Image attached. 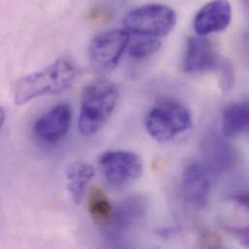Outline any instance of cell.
I'll use <instances>...</instances> for the list:
<instances>
[{
	"mask_svg": "<svg viewBox=\"0 0 249 249\" xmlns=\"http://www.w3.org/2000/svg\"><path fill=\"white\" fill-rule=\"evenodd\" d=\"M88 210L93 222L98 226L105 227L110 222L114 209L104 190L95 186L89 194Z\"/></svg>",
	"mask_w": 249,
	"mask_h": 249,
	"instance_id": "cell-15",
	"label": "cell"
},
{
	"mask_svg": "<svg viewBox=\"0 0 249 249\" xmlns=\"http://www.w3.org/2000/svg\"><path fill=\"white\" fill-rule=\"evenodd\" d=\"M99 166L106 181L114 187H124L137 180L142 174L141 157L125 150H110L104 152Z\"/></svg>",
	"mask_w": 249,
	"mask_h": 249,
	"instance_id": "cell-6",
	"label": "cell"
},
{
	"mask_svg": "<svg viewBox=\"0 0 249 249\" xmlns=\"http://www.w3.org/2000/svg\"><path fill=\"white\" fill-rule=\"evenodd\" d=\"M130 43L127 30L114 29L95 36L89 48V55L92 66L101 72L114 70Z\"/></svg>",
	"mask_w": 249,
	"mask_h": 249,
	"instance_id": "cell-5",
	"label": "cell"
},
{
	"mask_svg": "<svg viewBox=\"0 0 249 249\" xmlns=\"http://www.w3.org/2000/svg\"><path fill=\"white\" fill-rule=\"evenodd\" d=\"M232 21V7L228 0H212L195 15L193 27L199 36L222 32Z\"/></svg>",
	"mask_w": 249,
	"mask_h": 249,
	"instance_id": "cell-10",
	"label": "cell"
},
{
	"mask_svg": "<svg viewBox=\"0 0 249 249\" xmlns=\"http://www.w3.org/2000/svg\"><path fill=\"white\" fill-rule=\"evenodd\" d=\"M234 199L236 200V202L238 204H240L244 208H247L248 210H249V191L236 195L234 197Z\"/></svg>",
	"mask_w": 249,
	"mask_h": 249,
	"instance_id": "cell-18",
	"label": "cell"
},
{
	"mask_svg": "<svg viewBox=\"0 0 249 249\" xmlns=\"http://www.w3.org/2000/svg\"><path fill=\"white\" fill-rule=\"evenodd\" d=\"M220 58L213 43L205 36L190 37L187 40L183 70L187 74H203L216 69Z\"/></svg>",
	"mask_w": 249,
	"mask_h": 249,
	"instance_id": "cell-9",
	"label": "cell"
},
{
	"mask_svg": "<svg viewBox=\"0 0 249 249\" xmlns=\"http://www.w3.org/2000/svg\"><path fill=\"white\" fill-rule=\"evenodd\" d=\"M119 101V90L110 81L98 79L84 89L79 118V130L90 137L100 131L113 115Z\"/></svg>",
	"mask_w": 249,
	"mask_h": 249,
	"instance_id": "cell-2",
	"label": "cell"
},
{
	"mask_svg": "<svg viewBox=\"0 0 249 249\" xmlns=\"http://www.w3.org/2000/svg\"><path fill=\"white\" fill-rule=\"evenodd\" d=\"M220 76V85L224 91H230L235 84V75L232 64L224 58H220V61L216 67Z\"/></svg>",
	"mask_w": 249,
	"mask_h": 249,
	"instance_id": "cell-17",
	"label": "cell"
},
{
	"mask_svg": "<svg viewBox=\"0 0 249 249\" xmlns=\"http://www.w3.org/2000/svg\"><path fill=\"white\" fill-rule=\"evenodd\" d=\"M79 72L73 58L60 57L44 69L20 78L14 88V101L20 106L41 96L63 92L74 85Z\"/></svg>",
	"mask_w": 249,
	"mask_h": 249,
	"instance_id": "cell-1",
	"label": "cell"
},
{
	"mask_svg": "<svg viewBox=\"0 0 249 249\" xmlns=\"http://www.w3.org/2000/svg\"><path fill=\"white\" fill-rule=\"evenodd\" d=\"M248 128H249V105L236 103L225 109L222 119V132L224 137H236Z\"/></svg>",
	"mask_w": 249,
	"mask_h": 249,
	"instance_id": "cell-14",
	"label": "cell"
},
{
	"mask_svg": "<svg viewBox=\"0 0 249 249\" xmlns=\"http://www.w3.org/2000/svg\"><path fill=\"white\" fill-rule=\"evenodd\" d=\"M147 203L143 196L131 195L121 201L113 210L110 222L104 227V235L111 242L123 239L144 216Z\"/></svg>",
	"mask_w": 249,
	"mask_h": 249,
	"instance_id": "cell-7",
	"label": "cell"
},
{
	"mask_svg": "<svg viewBox=\"0 0 249 249\" xmlns=\"http://www.w3.org/2000/svg\"><path fill=\"white\" fill-rule=\"evenodd\" d=\"M177 20V14L171 7L147 4L128 12L124 24L127 31L138 36L162 38L174 30Z\"/></svg>",
	"mask_w": 249,
	"mask_h": 249,
	"instance_id": "cell-4",
	"label": "cell"
},
{
	"mask_svg": "<svg viewBox=\"0 0 249 249\" xmlns=\"http://www.w3.org/2000/svg\"><path fill=\"white\" fill-rule=\"evenodd\" d=\"M192 126V118L188 109L175 100L157 103L145 118V129L155 141L166 142Z\"/></svg>",
	"mask_w": 249,
	"mask_h": 249,
	"instance_id": "cell-3",
	"label": "cell"
},
{
	"mask_svg": "<svg viewBox=\"0 0 249 249\" xmlns=\"http://www.w3.org/2000/svg\"><path fill=\"white\" fill-rule=\"evenodd\" d=\"M241 1H242V3H243L244 7L249 12V0H241Z\"/></svg>",
	"mask_w": 249,
	"mask_h": 249,
	"instance_id": "cell-20",
	"label": "cell"
},
{
	"mask_svg": "<svg viewBox=\"0 0 249 249\" xmlns=\"http://www.w3.org/2000/svg\"><path fill=\"white\" fill-rule=\"evenodd\" d=\"M71 119V109L67 104L56 105L36 121L33 133L43 143L55 144L68 133Z\"/></svg>",
	"mask_w": 249,
	"mask_h": 249,
	"instance_id": "cell-8",
	"label": "cell"
},
{
	"mask_svg": "<svg viewBox=\"0 0 249 249\" xmlns=\"http://www.w3.org/2000/svg\"><path fill=\"white\" fill-rule=\"evenodd\" d=\"M203 153L207 170L214 173L224 172L234 163V153L231 146L213 134L209 135L204 140Z\"/></svg>",
	"mask_w": 249,
	"mask_h": 249,
	"instance_id": "cell-12",
	"label": "cell"
},
{
	"mask_svg": "<svg viewBox=\"0 0 249 249\" xmlns=\"http://www.w3.org/2000/svg\"><path fill=\"white\" fill-rule=\"evenodd\" d=\"M5 120H6V112H5L4 108H1V110H0V126L1 127L4 125Z\"/></svg>",
	"mask_w": 249,
	"mask_h": 249,
	"instance_id": "cell-19",
	"label": "cell"
},
{
	"mask_svg": "<svg viewBox=\"0 0 249 249\" xmlns=\"http://www.w3.org/2000/svg\"><path fill=\"white\" fill-rule=\"evenodd\" d=\"M182 192L185 201L195 209L202 210L209 203L211 181L206 167L201 164L189 165L182 177Z\"/></svg>",
	"mask_w": 249,
	"mask_h": 249,
	"instance_id": "cell-11",
	"label": "cell"
},
{
	"mask_svg": "<svg viewBox=\"0 0 249 249\" xmlns=\"http://www.w3.org/2000/svg\"><path fill=\"white\" fill-rule=\"evenodd\" d=\"M128 46V54L134 60H143L156 54L161 49V41L158 38L140 36Z\"/></svg>",
	"mask_w": 249,
	"mask_h": 249,
	"instance_id": "cell-16",
	"label": "cell"
},
{
	"mask_svg": "<svg viewBox=\"0 0 249 249\" xmlns=\"http://www.w3.org/2000/svg\"><path fill=\"white\" fill-rule=\"evenodd\" d=\"M94 175L93 167L87 162L75 161L68 165L65 172L67 189L74 204L82 203L86 188Z\"/></svg>",
	"mask_w": 249,
	"mask_h": 249,
	"instance_id": "cell-13",
	"label": "cell"
}]
</instances>
